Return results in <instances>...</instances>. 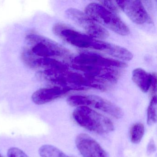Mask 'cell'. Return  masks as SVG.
I'll list each match as a JSON object with an SVG mask.
<instances>
[{"instance_id":"obj_5","label":"cell","mask_w":157,"mask_h":157,"mask_svg":"<svg viewBox=\"0 0 157 157\" xmlns=\"http://www.w3.org/2000/svg\"><path fill=\"white\" fill-rule=\"evenodd\" d=\"M68 103L72 106L92 107L105 112L115 118L123 117L121 109L106 99L94 95H77L70 96L67 100Z\"/></svg>"},{"instance_id":"obj_7","label":"cell","mask_w":157,"mask_h":157,"mask_svg":"<svg viewBox=\"0 0 157 157\" xmlns=\"http://www.w3.org/2000/svg\"><path fill=\"white\" fill-rule=\"evenodd\" d=\"M76 65H86L105 68L124 67L125 63L113 59L105 57L97 53L84 52L80 53L73 59Z\"/></svg>"},{"instance_id":"obj_20","label":"cell","mask_w":157,"mask_h":157,"mask_svg":"<svg viewBox=\"0 0 157 157\" xmlns=\"http://www.w3.org/2000/svg\"><path fill=\"white\" fill-rule=\"evenodd\" d=\"M67 157H69V156H67Z\"/></svg>"},{"instance_id":"obj_10","label":"cell","mask_w":157,"mask_h":157,"mask_svg":"<svg viewBox=\"0 0 157 157\" xmlns=\"http://www.w3.org/2000/svg\"><path fill=\"white\" fill-rule=\"evenodd\" d=\"M70 91L68 88L58 86L42 88L33 94L32 101L36 104H44L62 97Z\"/></svg>"},{"instance_id":"obj_16","label":"cell","mask_w":157,"mask_h":157,"mask_svg":"<svg viewBox=\"0 0 157 157\" xmlns=\"http://www.w3.org/2000/svg\"><path fill=\"white\" fill-rule=\"evenodd\" d=\"M7 155L8 157H28L22 150L17 147H11L9 149Z\"/></svg>"},{"instance_id":"obj_4","label":"cell","mask_w":157,"mask_h":157,"mask_svg":"<svg viewBox=\"0 0 157 157\" xmlns=\"http://www.w3.org/2000/svg\"><path fill=\"white\" fill-rule=\"evenodd\" d=\"M85 13L94 21L122 36L129 33L127 25L117 15L100 3L93 2L85 9Z\"/></svg>"},{"instance_id":"obj_13","label":"cell","mask_w":157,"mask_h":157,"mask_svg":"<svg viewBox=\"0 0 157 157\" xmlns=\"http://www.w3.org/2000/svg\"><path fill=\"white\" fill-rule=\"evenodd\" d=\"M39 153L42 157H67L64 152L55 146L44 145L40 147Z\"/></svg>"},{"instance_id":"obj_1","label":"cell","mask_w":157,"mask_h":157,"mask_svg":"<svg viewBox=\"0 0 157 157\" xmlns=\"http://www.w3.org/2000/svg\"><path fill=\"white\" fill-rule=\"evenodd\" d=\"M73 117L81 126L97 134H107L114 128L108 117L87 106H78L73 112Z\"/></svg>"},{"instance_id":"obj_2","label":"cell","mask_w":157,"mask_h":157,"mask_svg":"<svg viewBox=\"0 0 157 157\" xmlns=\"http://www.w3.org/2000/svg\"><path fill=\"white\" fill-rule=\"evenodd\" d=\"M29 48L25 51L35 58H54L67 56L69 52L59 44L46 37L35 34L26 36Z\"/></svg>"},{"instance_id":"obj_3","label":"cell","mask_w":157,"mask_h":157,"mask_svg":"<svg viewBox=\"0 0 157 157\" xmlns=\"http://www.w3.org/2000/svg\"><path fill=\"white\" fill-rule=\"evenodd\" d=\"M53 31L56 36L66 43L79 48H92L104 51L108 44L79 33L60 23L54 25Z\"/></svg>"},{"instance_id":"obj_11","label":"cell","mask_w":157,"mask_h":157,"mask_svg":"<svg viewBox=\"0 0 157 157\" xmlns=\"http://www.w3.org/2000/svg\"><path fill=\"white\" fill-rule=\"evenodd\" d=\"M154 74V73L150 74L138 68L132 72V80L142 92L146 93L150 89Z\"/></svg>"},{"instance_id":"obj_15","label":"cell","mask_w":157,"mask_h":157,"mask_svg":"<svg viewBox=\"0 0 157 157\" xmlns=\"http://www.w3.org/2000/svg\"><path fill=\"white\" fill-rule=\"evenodd\" d=\"M157 120V98L152 96L147 109V124L151 125L155 124Z\"/></svg>"},{"instance_id":"obj_14","label":"cell","mask_w":157,"mask_h":157,"mask_svg":"<svg viewBox=\"0 0 157 157\" xmlns=\"http://www.w3.org/2000/svg\"><path fill=\"white\" fill-rule=\"evenodd\" d=\"M145 128L141 123L134 124L130 130V138L131 142L134 144L140 143L144 136Z\"/></svg>"},{"instance_id":"obj_12","label":"cell","mask_w":157,"mask_h":157,"mask_svg":"<svg viewBox=\"0 0 157 157\" xmlns=\"http://www.w3.org/2000/svg\"><path fill=\"white\" fill-rule=\"evenodd\" d=\"M104 52L114 57L126 61L131 60L133 57L132 53L126 48L109 43Z\"/></svg>"},{"instance_id":"obj_6","label":"cell","mask_w":157,"mask_h":157,"mask_svg":"<svg viewBox=\"0 0 157 157\" xmlns=\"http://www.w3.org/2000/svg\"><path fill=\"white\" fill-rule=\"evenodd\" d=\"M66 14L68 19L83 28L91 37L105 39L109 36L108 31L104 27L95 22L81 11L71 8L66 11Z\"/></svg>"},{"instance_id":"obj_18","label":"cell","mask_w":157,"mask_h":157,"mask_svg":"<svg viewBox=\"0 0 157 157\" xmlns=\"http://www.w3.org/2000/svg\"><path fill=\"white\" fill-rule=\"evenodd\" d=\"M155 150H156V146H155V143L153 140H151L148 145L147 148V153L148 155H151L153 153Z\"/></svg>"},{"instance_id":"obj_19","label":"cell","mask_w":157,"mask_h":157,"mask_svg":"<svg viewBox=\"0 0 157 157\" xmlns=\"http://www.w3.org/2000/svg\"><path fill=\"white\" fill-rule=\"evenodd\" d=\"M0 157H2V155L1 154H0Z\"/></svg>"},{"instance_id":"obj_17","label":"cell","mask_w":157,"mask_h":157,"mask_svg":"<svg viewBox=\"0 0 157 157\" xmlns=\"http://www.w3.org/2000/svg\"><path fill=\"white\" fill-rule=\"evenodd\" d=\"M101 4L110 11L116 13L118 11V7L116 1H101Z\"/></svg>"},{"instance_id":"obj_9","label":"cell","mask_w":157,"mask_h":157,"mask_svg":"<svg viewBox=\"0 0 157 157\" xmlns=\"http://www.w3.org/2000/svg\"><path fill=\"white\" fill-rule=\"evenodd\" d=\"M75 142L78 150L83 157H108L100 144L87 134L78 135Z\"/></svg>"},{"instance_id":"obj_8","label":"cell","mask_w":157,"mask_h":157,"mask_svg":"<svg viewBox=\"0 0 157 157\" xmlns=\"http://www.w3.org/2000/svg\"><path fill=\"white\" fill-rule=\"evenodd\" d=\"M116 2L118 8L135 23L141 25L149 21V16L140 1H119Z\"/></svg>"}]
</instances>
